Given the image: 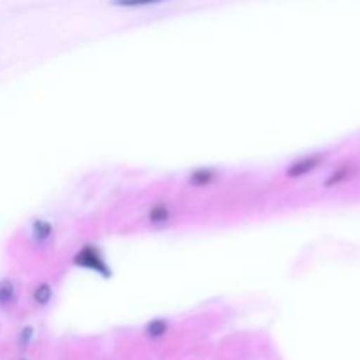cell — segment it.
I'll list each match as a JSON object with an SVG mask.
<instances>
[{
    "label": "cell",
    "mask_w": 360,
    "mask_h": 360,
    "mask_svg": "<svg viewBox=\"0 0 360 360\" xmlns=\"http://www.w3.org/2000/svg\"><path fill=\"white\" fill-rule=\"evenodd\" d=\"M72 264L76 267H83V269L94 271V273H97L98 276H102L104 280H111L112 278V271L111 267H109L108 260H105V257L102 255L101 250L94 245L83 246V248L74 255Z\"/></svg>",
    "instance_id": "cell-1"
},
{
    "label": "cell",
    "mask_w": 360,
    "mask_h": 360,
    "mask_svg": "<svg viewBox=\"0 0 360 360\" xmlns=\"http://www.w3.org/2000/svg\"><path fill=\"white\" fill-rule=\"evenodd\" d=\"M322 162H323L322 155H309V157L299 158V160L292 162V164L288 165V169L285 174H287V178H292V179L302 178V176H306V174H309L311 171H315V169L319 167Z\"/></svg>",
    "instance_id": "cell-2"
},
{
    "label": "cell",
    "mask_w": 360,
    "mask_h": 360,
    "mask_svg": "<svg viewBox=\"0 0 360 360\" xmlns=\"http://www.w3.org/2000/svg\"><path fill=\"white\" fill-rule=\"evenodd\" d=\"M53 238V225L48 220H42V218H35L32 221V239H34L37 245H44L49 239Z\"/></svg>",
    "instance_id": "cell-3"
},
{
    "label": "cell",
    "mask_w": 360,
    "mask_h": 360,
    "mask_svg": "<svg viewBox=\"0 0 360 360\" xmlns=\"http://www.w3.org/2000/svg\"><path fill=\"white\" fill-rule=\"evenodd\" d=\"M169 220H171V207L167 204L158 202L155 206H151L150 211H148V221L151 225H155V227L169 224Z\"/></svg>",
    "instance_id": "cell-4"
},
{
    "label": "cell",
    "mask_w": 360,
    "mask_h": 360,
    "mask_svg": "<svg viewBox=\"0 0 360 360\" xmlns=\"http://www.w3.org/2000/svg\"><path fill=\"white\" fill-rule=\"evenodd\" d=\"M214 179H217V171L207 167L197 169V171H193L192 174L188 176V183L192 186H207L211 185Z\"/></svg>",
    "instance_id": "cell-5"
},
{
    "label": "cell",
    "mask_w": 360,
    "mask_h": 360,
    "mask_svg": "<svg viewBox=\"0 0 360 360\" xmlns=\"http://www.w3.org/2000/svg\"><path fill=\"white\" fill-rule=\"evenodd\" d=\"M16 301V287L11 280H0V306H9Z\"/></svg>",
    "instance_id": "cell-6"
},
{
    "label": "cell",
    "mask_w": 360,
    "mask_h": 360,
    "mask_svg": "<svg viewBox=\"0 0 360 360\" xmlns=\"http://www.w3.org/2000/svg\"><path fill=\"white\" fill-rule=\"evenodd\" d=\"M144 333H146V336L151 338V340H160V338L167 333V322L162 319L151 320L146 326V329H144Z\"/></svg>",
    "instance_id": "cell-7"
},
{
    "label": "cell",
    "mask_w": 360,
    "mask_h": 360,
    "mask_svg": "<svg viewBox=\"0 0 360 360\" xmlns=\"http://www.w3.org/2000/svg\"><path fill=\"white\" fill-rule=\"evenodd\" d=\"M53 299V288L48 283H41L34 290V301L39 306H48Z\"/></svg>",
    "instance_id": "cell-8"
},
{
    "label": "cell",
    "mask_w": 360,
    "mask_h": 360,
    "mask_svg": "<svg viewBox=\"0 0 360 360\" xmlns=\"http://www.w3.org/2000/svg\"><path fill=\"white\" fill-rule=\"evenodd\" d=\"M160 2H167V0H112L111 4L116 7H144Z\"/></svg>",
    "instance_id": "cell-9"
},
{
    "label": "cell",
    "mask_w": 360,
    "mask_h": 360,
    "mask_svg": "<svg viewBox=\"0 0 360 360\" xmlns=\"http://www.w3.org/2000/svg\"><path fill=\"white\" fill-rule=\"evenodd\" d=\"M348 176H350V167H341V169H338V171L334 172L333 176H330L329 181H327L326 185H327V186L336 185V183L345 181V179H348Z\"/></svg>",
    "instance_id": "cell-10"
},
{
    "label": "cell",
    "mask_w": 360,
    "mask_h": 360,
    "mask_svg": "<svg viewBox=\"0 0 360 360\" xmlns=\"http://www.w3.org/2000/svg\"><path fill=\"white\" fill-rule=\"evenodd\" d=\"M32 333H34V330H32L30 327H27V329H25L23 333H21V341H23V343H28V340H30V338H32Z\"/></svg>",
    "instance_id": "cell-11"
}]
</instances>
